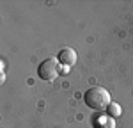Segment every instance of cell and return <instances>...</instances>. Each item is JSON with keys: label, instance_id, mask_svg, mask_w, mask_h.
<instances>
[{"label": "cell", "instance_id": "cell-3", "mask_svg": "<svg viewBox=\"0 0 133 128\" xmlns=\"http://www.w3.org/2000/svg\"><path fill=\"white\" fill-rule=\"evenodd\" d=\"M57 61L64 66V68H71L73 64H76V52L73 48H62L59 52Z\"/></svg>", "mask_w": 133, "mask_h": 128}, {"label": "cell", "instance_id": "cell-5", "mask_svg": "<svg viewBox=\"0 0 133 128\" xmlns=\"http://www.w3.org/2000/svg\"><path fill=\"white\" fill-rule=\"evenodd\" d=\"M107 110H108V116H110V117H114V119L121 116V105H119V103H110Z\"/></svg>", "mask_w": 133, "mask_h": 128}, {"label": "cell", "instance_id": "cell-1", "mask_svg": "<svg viewBox=\"0 0 133 128\" xmlns=\"http://www.w3.org/2000/svg\"><path fill=\"white\" fill-rule=\"evenodd\" d=\"M83 101H85L87 107H91L92 110H105L112 103L110 101V93L107 89H103V87H91V89H87L85 94H83Z\"/></svg>", "mask_w": 133, "mask_h": 128}, {"label": "cell", "instance_id": "cell-2", "mask_svg": "<svg viewBox=\"0 0 133 128\" xmlns=\"http://www.w3.org/2000/svg\"><path fill=\"white\" fill-rule=\"evenodd\" d=\"M61 73V62L57 61V59H46V61H43L39 64V68H37V75H39V78L41 80H46V82H51V80H55L57 76Z\"/></svg>", "mask_w": 133, "mask_h": 128}, {"label": "cell", "instance_id": "cell-4", "mask_svg": "<svg viewBox=\"0 0 133 128\" xmlns=\"http://www.w3.org/2000/svg\"><path fill=\"white\" fill-rule=\"evenodd\" d=\"M92 128H115V119L110 116H96L92 119Z\"/></svg>", "mask_w": 133, "mask_h": 128}]
</instances>
